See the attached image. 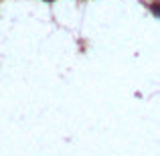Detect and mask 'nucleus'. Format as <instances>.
I'll use <instances>...</instances> for the list:
<instances>
[{
    "instance_id": "obj_1",
    "label": "nucleus",
    "mask_w": 160,
    "mask_h": 156,
    "mask_svg": "<svg viewBox=\"0 0 160 156\" xmlns=\"http://www.w3.org/2000/svg\"><path fill=\"white\" fill-rule=\"evenodd\" d=\"M45 2H53V0H45Z\"/></svg>"
}]
</instances>
